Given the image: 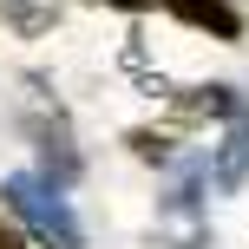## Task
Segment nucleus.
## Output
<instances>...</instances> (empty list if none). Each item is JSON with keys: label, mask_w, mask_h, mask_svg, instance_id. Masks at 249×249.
Wrapping results in <instances>:
<instances>
[{"label": "nucleus", "mask_w": 249, "mask_h": 249, "mask_svg": "<svg viewBox=\"0 0 249 249\" xmlns=\"http://www.w3.org/2000/svg\"><path fill=\"white\" fill-rule=\"evenodd\" d=\"M131 151L151 164H171V138H158V131H131Z\"/></svg>", "instance_id": "obj_7"}, {"label": "nucleus", "mask_w": 249, "mask_h": 249, "mask_svg": "<svg viewBox=\"0 0 249 249\" xmlns=\"http://www.w3.org/2000/svg\"><path fill=\"white\" fill-rule=\"evenodd\" d=\"M158 236L177 243V249H210V230H203V216H197V184H190V177L158 203Z\"/></svg>", "instance_id": "obj_4"}, {"label": "nucleus", "mask_w": 249, "mask_h": 249, "mask_svg": "<svg viewBox=\"0 0 249 249\" xmlns=\"http://www.w3.org/2000/svg\"><path fill=\"white\" fill-rule=\"evenodd\" d=\"M0 249H20V230H7V223H0Z\"/></svg>", "instance_id": "obj_9"}, {"label": "nucleus", "mask_w": 249, "mask_h": 249, "mask_svg": "<svg viewBox=\"0 0 249 249\" xmlns=\"http://www.w3.org/2000/svg\"><path fill=\"white\" fill-rule=\"evenodd\" d=\"M164 7H171V13H177L184 26L210 33V39H230V46L243 39V13L230 7V0H164Z\"/></svg>", "instance_id": "obj_5"}, {"label": "nucleus", "mask_w": 249, "mask_h": 249, "mask_svg": "<svg viewBox=\"0 0 249 249\" xmlns=\"http://www.w3.org/2000/svg\"><path fill=\"white\" fill-rule=\"evenodd\" d=\"M0 197H7V210L20 216L46 249H79V243H86V236H79V216L66 210V197L46 184V177H26V171H20V177L0 184Z\"/></svg>", "instance_id": "obj_1"}, {"label": "nucleus", "mask_w": 249, "mask_h": 249, "mask_svg": "<svg viewBox=\"0 0 249 249\" xmlns=\"http://www.w3.org/2000/svg\"><path fill=\"white\" fill-rule=\"evenodd\" d=\"M0 13H7V20L20 26V33H46L59 7H53V0H0Z\"/></svg>", "instance_id": "obj_6"}, {"label": "nucleus", "mask_w": 249, "mask_h": 249, "mask_svg": "<svg viewBox=\"0 0 249 249\" xmlns=\"http://www.w3.org/2000/svg\"><path fill=\"white\" fill-rule=\"evenodd\" d=\"M26 131H33V151L39 164H46V184H72L79 177V144H72V118H66V105L53 99L39 79H26Z\"/></svg>", "instance_id": "obj_2"}, {"label": "nucleus", "mask_w": 249, "mask_h": 249, "mask_svg": "<svg viewBox=\"0 0 249 249\" xmlns=\"http://www.w3.org/2000/svg\"><path fill=\"white\" fill-rule=\"evenodd\" d=\"M105 7H124V13H144V7H164V0H105Z\"/></svg>", "instance_id": "obj_8"}, {"label": "nucleus", "mask_w": 249, "mask_h": 249, "mask_svg": "<svg viewBox=\"0 0 249 249\" xmlns=\"http://www.w3.org/2000/svg\"><path fill=\"white\" fill-rule=\"evenodd\" d=\"M210 177H216V190H236L249 177V99L243 92H236V105H230V118H223V144H216V158H210Z\"/></svg>", "instance_id": "obj_3"}]
</instances>
